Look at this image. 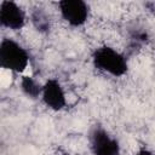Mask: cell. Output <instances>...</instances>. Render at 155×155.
<instances>
[{"mask_svg":"<svg viewBox=\"0 0 155 155\" xmlns=\"http://www.w3.org/2000/svg\"><path fill=\"white\" fill-rule=\"evenodd\" d=\"M30 18H31V23L34 25V28L42 34H46L50 31L51 29V21H50V16L44 11V8L41 7H35L31 13H30Z\"/></svg>","mask_w":155,"mask_h":155,"instance_id":"7","label":"cell"},{"mask_svg":"<svg viewBox=\"0 0 155 155\" xmlns=\"http://www.w3.org/2000/svg\"><path fill=\"white\" fill-rule=\"evenodd\" d=\"M29 64L27 50L17 41L5 38L0 44V65L4 69L22 73Z\"/></svg>","mask_w":155,"mask_h":155,"instance_id":"2","label":"cell"},{"mask_svg":"<svg viewBox=\"0 0 155 155\" xmlns=\"http://www.w3.org/2000/svg\"><path fill=\"white\" fill-rule=\"evenodd\" d=\"M62 18L71 27H81L86 23L90 13V7L81 0H63L58 2Z\"/></svg>","mask_w":155,"mask_h":155,"instance_id":"4","label":"cell"},{"mask_svg":"<svg viewBox=\"0 0 155 155\" xmlns=\"http://www.w3.org/2000/svg\"><path fill=\"white\" fill-rule=\"evenodd\" d=\"M63 155H67V154H63Z\"/></svg>","mask_w":155,"mask_h":155,"instance_id":"11","label":"cell"},{"mask_svg":"<svg viewBox=\"0 0 155 155\" xmlns=\"http://www.w3.org/2000/svg\"><path fill=\"white\" fill-rule=\"evenodd\" d=\"M92 155H120V144L105 128L93 126L88 133Z\"/></svg>","mask_w":155,"mask_h":155,"instance_id":"3","label":"cell"},{"mask_svg":"<svg viewBox=\"0 0 155 155\" xmlns=\"http://www.w3.org/2000/svg\"><path fill=\"white\" fill-rule=\"evenodd\" d=\"M136 155H154V153L150 151V150L147 149V148H142V149H139V150L136 153Z\"/></svg>","mask_w":155,"mask_h":155,"instance_id":"10","label":"cell"},{"mask_svg":"<svg viewBox=\"0 0 155 155\" xmlns=\"http://www.w3.org/2000/svg\"><path fill=\"white\" fill-rule=\"evenodd\" d=\"M41 98L45 105L54 111L62 110L67 105V99L63 87L56 79H48L42 85Z\"/></svg>","mask_w":155,"mask_h":155,"instance_id":"6","label":"cell"},{"mask_svg":"<svg viewBox=\"0 0 155 155\" xmlns=\"http://www.w3.org/2000/svg\"><path fill=\"white\" fill-rule=\"evenodd\" d=\"M1 25L11 30H19L25 24L24 11L13 1H1L0 4Z\"/></svg>","mask_w":155,"mask_h":155,"instance_id":"5","label":"cell"},{"mask_svg":"<svg viewBox=\"0 0 155 155\" xmlns=\"http://www.w3.org/2000/svg\"><path fill=\"white\" fill-rule=\"evenodd\" d=\"M92 64L97 70L115 78L125 75L128 70L126 56L110 46L97 47L92 52Z\"/></svg>","mask_w":155,"mask_h":155,"instance_id":"1","label":"cell"},{"mask_svg":"<svg viewBox=\"0 0 155 155\" xmlns=\"http://www.w3.org/2000/svg\"><path fill=\"white\" fill-rule=\"evenodd\" d=\"M21 90L28 98L36 99L42 93V85L30 76H23L21 80Z\"/></svg>","mask_w":155,"mask_h":155,"instance_id":"8","label":"cell"},{"mask_svg":"<svg viewBox=\"0 0 155 155\" xmlns=\"http://www.w3.org/2000/svg\"><path fill=\"white\" fill-rule=\"evenodd\" d=\"M148 40V33L142 28H133L130 33L128 38V51L130 53H134V51L139 50L144 42Z\"/></svg>","mask_w":155,"mask_h":155,"instance_id":"9","label":"cell"}]
</instances>
